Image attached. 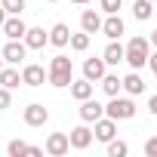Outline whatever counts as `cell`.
<instances>
[{
    "label": "cell",
    "mask_w": 157,
    "mask_h": 157,
    "mask_svg": "<svg viewBox=\"0 0 157 157\" xmlns=\"http://www.w3.org/2000/svg\"><path fill=\"white\" fill-rule=\"evenodd\" d=\"M148 40L145 37H132L126 46H123V62L132 68V71H139V68H145L148 65Z\"/></svg>",
    "instance_id": "obj_1"
},
{
    "label": "cell",
    "mask_w": 157,
    "mask_h": 157,
    "mask_svg": "<svg viewBox=\"0 0 157 157\" xmlns=\"http://www.w3.org/2000/svg\"><path fill=\"white\" fill-rule=\"evenodd\" d=\"M71 74H74V68H71V59L68 56H56L52 62H49V71H46V80L52 83V86H71Z\"/></svg>",
    "instance_id": "obj_2"
},
{
    "label": "cell",
    "mask_w": 157,
    "mask_h": 157,
    "mask_svg": "<svg viewBox=\"0 0 157 157\" xmlns=\"http://www.w3.org/2000/svg\"><path fill=\"white\" fill-rule=\"evenodd\" d=\"M105 114H108L111 120H129V117H136V105H132V99H120V96H111V102H108Z\"/></svg>",
    "instance_id": "obj_3"
},
{
    "label": "cell",
    "mask_w": 157,
    "mask_h": 157,
    "mask_svg": "<svg viewBox=\"0 0 157 157\" xmlns=\"http://www.w3.org/2000/svg\"><path fill=\"white\" fill-rule=\"evenodd\" d=\"M93 136L99 139V142H111L114 136H117V120H111V117H99L96 123H93Z\"/></svg>",
    "instance_id": "obj_4"
},
{
    "label": "cell",
    "mask_w": 157,
    "mask_h": 157,
    "mask_svg": "<svg viewBox=\"0 0 157 157\" xmlns=\"http://www.w3.org/2000/svg\"><path fill=\"white\" fill-rule=\"evenodd\" d=\"M68 142H71V148H77V151H83V148H90V142H93V129H90L86 123H80V126H74V129L68 132Z\"/></svg>",
    "instance_id": "obj_5"
},
{
    "label": "cell",
    "mask_w": 157,
    "mask_h": 157,
    "mask_svg": "<svg viewBox=\"0 0 157 157\" xmlns=\"http://www.w3.org/2000/svg\"><path fill=\"white\" fill-rule=\"evenodd\" d=\"M25 52H28V46H25V40H10L6 46H3V62L6 65H19L22 59H25Z\"/></svg>",
    "instance_id": "obj_6"
},
{
    "label": "cell",
    "mask_w": 157,
    "mask_h": 157,
    "mask_svg": "<svg viewBox=\"0 0 157 157\" xmlns=\"http://www.w3.org/2000/svg\"><path fill=\"white\" fill-rule=\"evenodd\" d=\"M123 31H126V25H123V19H120L117 13H111L108 19H102V34H105L108 40H120Z\"/></svg>",
    "instance_id": "obj_7"
},
{
    "label": "cell",
    "mask_w": 157,
    "mask_h": 157,
    "mask_svg": "<svg viewBox=\"0 0 157 157\" xmlns=\"http://www.w3.org/2000/svg\"><path fill=\"white\" fill-rule=\"evenodd\" d=\"M0 28H3V34H6L10 40H22L25 31H28V25L22 22V16H6V22L0 25Z\"/></svg>",
    "instance_id": "obj_8"
},
{
    "label": "cell",
    "mask_w": 157,
    "mask_h": 157,
    "mask_svg": "<svg viewBox=\"0 0 157 157\" xmlns=\"http://www.w3.org/2000/svg\"><path fill=\"white\" fill-rule=\"evenodd\" d=\"M102 114H105V108H102V105H99V102H96L93 96L80 102V120H83V123H96V120H99Z\"/></svg>",
    "instance_id": "obj_9"
},
{
    "label": "cell",
    "mask_w": 157,
    "mask_h": 157,
    "mask_svg": "<svg viewBox=\"0 0 157 157\" xmlns=\"http://www.w3.org/2000/svg\"><path fill=\"white\" fill-rule=\"evenodd\" d=\"M68 148H71V142H68V132H52V136L46 139V154H52V157H62V154H68Z\"/></svg>",
    "instance_id": "obj_10"
},
{
    "label": "cell",
    "mask_w": 157,
    "mask_h": 157,
    "mask_svg": "<svg viewBox=\"0 0 157 157\" xmlns=\"http://www.w3.org/2000/svg\"><path fill=\"white\" fill-rule=\"evenodd\" d=\"M43 80H46L43 65H25L22 68V83L25 86H43Z\"/></svg>",
    "instance_id": "obj_11"
},
{
    "label": "cell",
    "mask_w": 157,
    "mask_h": 157,
    "mask_svg": "<svg viewBox=\"0 0 157 157\" xmlns=\"http://www.w3.org/2000/svg\"><path fill=\"white\" fill-rule=\"evenodd\" d=\"M22 40H25L28 49H43V46L49 43V31H43V28H28Z\"/></svg>",
    "instance_id": "obj_12"
},
{
    "label": "cell",
    "mask_w": 157,
    "mask_h": 157,
    "mask_svg": "<svg viewBox=\"0 0 157 157\" xmlns=\"http://www.w3.org/2000/svg\"><path fill=\"white\" fill-rule=\"evenodd\" d=\"M46 120H49V111H46L40 102H34V105L25 108V123H28V126H43Z\"/></svg>",
    "instance_id": "obj_13"
},
{
    "label": "cell",
    "mask_w": 157,
    "mask_h": 157,
    "mask_svg": "<svg viewBox=\"0 0 157 157\" xmlns=\"http://www.w3.org/2000/svg\"><path fill=\"white\" fill-rule=\"evenodd\" d=\"M83 77L86 80H102L105 77V59H86L83 62Z\"/></svg>",
    "instance_id": "obj_14"
},
{
    "label": "cell",
    "mask_w": 157,
    "mask_h": 157,
    "mask_svg": "<svg viewBox=\"0 0 157 157\" xmlns=\"http://www.w3.org/2000/svg\"><path fill=\"white\" fill-rule=\"evenodd\" d=\"M68 40H71V28L65 22H59V25L49 28V43L52 46H68Z\"/></svg>",
    "instance_id": "obj_15"
},
{
    "label": "cell",
    "mask_w": 157,
    "mask_h": 157,
    "mask_svg": "<svg viewBox=\"0 0 157 157\" xmlns=\"http://www.w3.org/2000/svg\"><path fill=\"white\" fill-rule=\"evenodd\" d=\"M120 83H123V90H126L129 96H139V93H145V80H142V74H139V71H129V74L123 77V80H120Z\"/></svg>",
    "instance_id": "obj_16"
},
{
    "label": "cell",
    "mask_w": 157,
    "mask_h": 157,
    "mask_svg": "<svg viewBox=\"0 0 157 157\" xmlns=\"http://www.w3.org/2000/svg\"><path fill=\"white\" fill-rule=\"evenodd\" d=\"M80 28H83L86 34H96V31H102V16H99L96 10H86V13L80 16Z\"/></svg>",
    "instance_id": "obj_17"
},
{
    "label": "cell",
    "mask_w": 157,
    "mask_h": 157,
    "mask_svg": "<svg viewBox=\"0 0 157 157\" xmlns=\"http://www.w3.org/2000/svg\"><path fill=\"white\" fill-rule=\"evenodd\" d=\"M71 96L77 99V102H83V99H90L93 96V80H71Z\"/></svg>",
    "instance_id": "obj_18"
},
{
    "label": "cell",
    "mask_w": 157,
    "mask_h": 157,
    "mask_svg": "<svg viewBox=\"0 0 157 157\" xmlns=\"http://www.w3.org/2000/svg\"><path fill=\"white\" fill-rule=\"evenodd\" d=\"M102 59H105V65H120V62H123V46H120L117 40H111V43L105 46Z\"/></svg>",
    "instance_id": "obj_19"
},
{
    "label": "cell",
    "mask_w": 157,
    "mask_h": 157,
    "mask_svg": "<svg viewBox=\"0 0 157 157\" xmlns=\"http://www.w3.org/2000/svg\"><path fill=\"white\" fill-rule=\"evenodd\" d=\"M132 16L139 22H148L154 16V0H136V3H132Z\"/></svg>",
    "instance_id": "obj_20"
},
{
    "label": "cell",
    "mask_w": 157,
    "mask_h": 157,
    "mask_svg": "<svg viewBox=\"0 0 157 157\" xmlns=\"http://www.w3.org/2000/svg\"><path fill=\"white\" fill-rule=\"evenodd\" d=\"M22 83V74L16 68H0V86H6V90H16Z\"/></svg>",
    "instance_id": "obj_21"
},
{
    "label": "cell",
    "mask_w": 157,
    "mask_h": 157,
    "mask_svg": "<svg viewBox=\"0 0 157 157\" xmlns=\"http://www.w3.org/2000/svg\"><path fill=\"white\" fill-rule=\"evenodd\" d=\"M102 90H105L108 96H117V93L123 90V83H120L117 74H105V77H102Z\"/></svg>",
    "instance_id": "obj_22"
},
{
    "label": "cell",
    "mask_w": 157,
    "mask_h": 157,
    "mask_svg": "<svg viewBox=\"0 0 157 157\" xmlns=\"http://www.w3.org/2000/svg\"><path fill=\"white\" fill-rule=\"evenodd\" d=\"M68 43H71V49L83 52V49L90 46V34H86V31H80V34H71V40H68Z\"/></svg>",
    "instance_id": "obj_23"
},
{
    "label": "cell",
    "mask_w": 157,
    "mask_h": 157,
    "mask_svg": "<svg viewBox=\"0 0 157 157\" xmlns=\"http://www.w3.org/2000/svg\"><path fill=\"white\" fill-rule=\"evenodd\" d=\"M0 6L6 10V16H22V10H25V0H0Z\"/></svg>",
    "instance_id": "obj_24"
},
{
    "label": "cell",
    "mask_w": 157,
    "mask_h": 157,
    "mask_svg": "<svg viewBox=\"0 0 157 157\" xmlns=\"http://www.w3.org/2000/svg\"><path fill=\"white\" fill-rule=\"evenodd\" d=\"M126 151H129V145H126V142H117V139H111V142H108V157H123Z\"/></svg>",
    "instance_id": "obj_25"
},
{
    "label": "cell",
    "mask_w": 157,
    "mask_h": 157,
    "mask_svg": "<svg viewBox=\"0 0 157 157\" xmlns=\"http://www.w3.org/2000/svg\"><path fill=\"white\" fill-rule=\"evenodd\" d=\"M6 151H10V157H25V151H28V145H25L22 139H13V142L6 145Z\"/></svg>",
    "instance_id": "obj_26"
},
{
    "label": "cell",
    "mask_w": 157,
    "mask_h": 157,
    "mask_svg": "<svg viewBox=\"0 0 157 157\" xmlns=\"http://www.w3.org/2000/svg\"><path fill=\"white\" fill-rule=\"evenodd\" d=\"M120 6H123V0H102V13H120Z\"/></svg>",
    "instance_id": "obj_27"
},
{
    "label": "cell",
    "mask_w": 157,
    "mask_h": 157,
    "mask_svg": "<svg viewBox=\"0 0 157 157\" xmlns=\"http://www.w3.org/2000/svg\"><path fill=\"white\" fill-rule=\"evenodd\" d=\"M13 105V96H10V90L6 86H0V111H6Z\"/></svg>",
    "instance_id": "obj_28"
},
{
    "label": "cell",
    "mask_w": 157,
    "mask_h": 157,
    "mask_svg": "<svg viewBox=\"0 0 157 157\" xmlns=\"http://www.w3.org/2000/svg\"><path fill=\"white\" fill-rule=\"evenodd\" d=\"M145 154H148V157H157V136H151V139L145 142Z\"/></svg>",
    "instance_id": "obj_29"
},
{
    "label": "cell",
    "mask_w": 157,
    "mask_h": 157,
    "mask_svg": "<svg viewBox=\"0 0 157 157\" xmlns=\"http://www.w3.org/2000/svg\"><path fill=\"white\" fill-rule=\"evenodd\" d=\"M25 154H28V157H40V154H43V151H40V148H37V145H28V151H25Z\"/></svg>",
    "instance_id": "obj_30"
},
{
    "label": "cell",
    "mask_w": 157,
    "mask_h": 157,
    "mask_svg": "<svg viewBox=\"0 0 157 157\" xmlns=\"http://www.w3.org/2000/svg\"><path fill=\"white\" fill-rule=\"evenodd\" d=\"M148 111L157 117V96H151V102H148Z\"/></svg>",
    "instance_id": "obj_31"
},
{
    "label": "cell",
    "mask_w": 157,
    "mask_h": 157,
    "mask_svg": "<svg viewBox=\"0 0 157 157\" xmlns=\"http://www.w3.org/2000/svg\"><path fill=\"white\" fill-rule=\"evenodd\" d=\"M148 65H151V71L157 74V52H154V56H148Z\"/></svg>",
    "instance_id": "obj_32"
},
{
    "label": "cell",
    "mask_w": 157,
    "mask_h": 157,
    "mask_svg": "<svg viewBox=\"0 0 157 157\" xmlns=\"http://www.w3.org/2000/svg\"><path fill=\"white\" fill-rule=\"evenodd\" d=\"M3 22H6V10H3V6H0V25H3Z\"/></svg>",
    "instance_id": "obj_33"
},
{
    "label": "cell",
    "mask_w": 157,
    "mask_h": 157,
    "mask_svg": "<svg viewBox=\"0 0 157 157\" xmlns=\"http://www.w3.org/2000/svg\"><path fill=\"white\" fill-rule=\"evenodd\" d=\"M71 3H77V6H83V3H93V0H71Z\"/></svg>",
    "instance_id": "obj_34"
},
{
    "label": "cell",
    "mask_w": 157,
    "mask_h": 157,
    "mask_svg": "<svg viewBox=\"0 0 157 157\" xmlns=\"http://www.w3.org/2000/svg\"><path fill=\"white\" fill-rule=\"evenodd\" d=\"M151 43H154V46H157V31H151Z\"/></svg>",
    "instance_id": "obj_35"
},
{
    "label": "cell",
    "mask_w": 157,
    "mask_h": 157,
    "mask_svg": "<svg viewBox=\"0 0 157 157\" xmlns=\"http://www.w3.org/2000/svg\"><path fill=\"white\" fill-rule=\"evenodd\" d=\"M0 68H3V56H0Z\"/></svg>",
    "instance_id": "obj_36"
},
{
    "label": "cell",
    "mask_w": 157,
    "mask_h": 157,
    "mask_svg": "<svg viewBox=\"0 0 157 157\" xmlns=\"http://www.w3.org/2000/svg\"><path fill=\"white\" fill-rule=\"evenodd\" d=\"M49 3H56V0H49Z\"/></svg>",
    "instance_id": "obj_37"
},
{
    "label": "cell",
    "mask_w": 157,
    "mask_h": 157,
    "mask_svg": "<svg viewBox=\"0 0 157 157\" xmlns=\"http://www.w3.org/2000/svg\"><path fill=\"white\" fill-rule=\"evenodd\" d=\"M154 16H157V10H154Z\"/></svg>",
    "instance_id": "obj_38"
}]
</instances>
